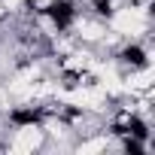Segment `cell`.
Instances as JSON below:
<instances>
[{
    "label": "cell",
    "instance_id": "6da1fadb",
    "mask_svg": "<svg viewBox=\"0 0 155 155\" xmlns=\"http://www.w3.org/2000/svg\"><path fill=\"white\" fill-rule=\"evenodd\" d=\"M3 152H18V155L46 152V131L40 128V122L6 128V146H3Z\"/></svg>",
    "mask_w": 155,
    "mask_h": 155
},
{
    "label": "cell",
    "instance_id": "7a4b0ae2",
    "mask_svg": "<svg viewBox=\"0 0 155 155\" xmlns=\"http://www.w3.org/2000/svg\"><path fill=\"white\" fill-rule=\"evenodd\" d=\"M110 31V25L104 21V18H97V15H91L88 9H79L73 15V21L67 25V34L79 43V46H91V49H97V43L104 40V34Z\"/></svg>",
    "mask_w": 155,
    "mask_h": 155
},
{
    "label": "cell",
    "instance_id": "3957f363",
    "mask_svg": "<svg viewBox=\"0 0 155 155\" xmlns=\"http://www.w3.org/2000/svg\"><path fill=\"white\" fill-rule=\"evenodd\" d=\"M28 0H0V12H21Z\"/></svg>",
    "mask_w": 155,
    "mask_h": 155
}]
</instances>
